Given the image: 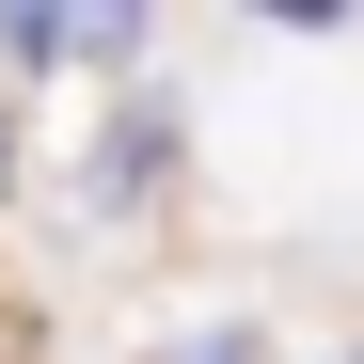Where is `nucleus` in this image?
Instances as JSON below:
<instances>
[]
</instances>
